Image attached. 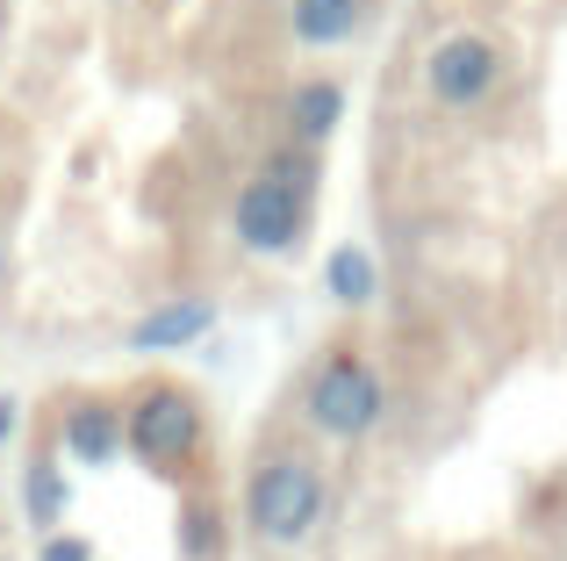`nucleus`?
<instances>
[{
  "instance_id": "obj_1",
  "label": "nucleus",
  "mask_w": 567,
  "mask_h": 561,
  "mask_svg": "<svg viewBox=\"0 0 567 561\" xmlns=\"http://www.w3.org/2000/svg\"><path fill=\"white\" fill-rule=\"evenodd\" d=\"M245 526L266 548H295L323 526V476L309 461H259L245 482Z\"/></svg>"
},
{
  "instance_id": "obj_2",
  "label": "nucleus",
  "mask_w": 567,
  "mask_h": 561,
  "mask_svg": "<svg viewBox=\"0 0 567 561\" xmlns=\"http://www.w3.org/2000/svg\"><path fill=\"white\" fill-rule=\"evenodd\" d=\"M302 410H309V425L331 432V439H367L381 425V410H388V389H381V375L360 360V353H331V360L309 375Z\"/></svg>"
},
{
  "instance_id": "obj_3",
  "label": "nucleus",
  "mask_w": 567,
  "mask_h": 561,
  "mask_svg": "<svg viewBox=\"0 0 567 561\" xmlns=\"http://www.w3.org/2000/svg\"><path fill=\"white\" fill-rule=\"evenodd\" d=\"M230 231H237L245 253L280 259V253H295L302 231H309V195L295 181H280V173H251L230 202Z\"/></svg>"
},
{
  "instance_id": "obj_4",
  "label": "nucleus",
  "mask_w": 567,
  "mask_h": 561,
  "mask_svg": "<svg viewBox=\"0 0 567 561\" xmlns=\"http://www.w3.org/2000/svg\"><path fill=\"white\" fill-rule=\"evenodd\" d=\"M424 86H431V101H439V109L467 115V109H482V101L503 86V51L488 37H474V29L439 37L424 51Z\"/></svg>"
},
{
  "instance_id": "obj_5",
  "label": "nucleus",
  "mask_w": 567,
  "mask_h": 561,
  "mask_svg": "<svg viewBox=\"0 0 567 561\" xmlns=\"http://www.w3.org/2000/svg\"><path fill=\"white\" fill-rule=\"evenodd\" d=\"M202 439V418H194V396L173 389V381H152V389L130 404V447L144 461H181Z\"/></svg>"
},
{
  "instance_id": "obj_6",
  "label": "nucleus",
  "mask_w": 567,
  "mask_h": 561,
  "mask_svg": "<svg viewBox=\"0 0 567 561\" xmlns=\"http://www.w3.org/2000/svg\"><path fill=\"white\" fill-rule=\"evenodd\" d=\"M360 22H367V0H295V8H288L295 43H309V51H331V43H346Z\"/></svg>"
},
{
  "instance_id": "obj_7",
  "label": "nucleus",
  "mask_w": 567,
  "mask_h": 561,
  "mask_svg": "<svg viewBox=\"0 0 567 561\" xmlns=\"http://www.w3.org/2000/svg\"><path fill=\"white\" fill-rule=\"evenodd\" d=\"M65 453L80 461H115L123 453V418L109 404H72L65 410Z\"/></svg>"
},
{
  "instance_id": "obj_8",
  "label": "nucleus",
  "mask_w": 567,
  "mask_h": 561,
  "mask_svg": "<svg viewBox=\"0 0 567 561\" xmlns=\"http://www.w3.org/2000/svg\"><path fill=\"white\" fill-rule=\"evenodd\" d=\"M338 115H346V86H338V80H302V86H295L288 123H295L302 144H323L338 130Z\"/></svg>"
},
{
  "instance_id": "obj_9",
  "label": "nucleus",
  "mask_w": 567,
  "mask_h": 561,
  "mask_svg": "<svg viewBox=\"0 0 567 561\" xmlns=\"http://www.w3.org/2000/svg\"><path fill=\"white\" fill-rule=\"evenodd\" d=\"M323 288H331L338 303H374V295H381V267H374V253H367V245H338L331 267H323Z\"/></svg>"
},
{
  "instance_id": "obj_10",
  "label": "nucleus",
  "mask_w": 567,
  "mask_h": 561,
  "mask_svg": "<svg viewBox=\"0 0 567 561\" xmlns=\"http://www.w3.org/2000/svg\"><path fill=\"white\" fill-rule=\"evenodd\" d=\"M208 324H216L208 303H173V309H158V317L137 324V346H187V338H202Z\"/></svg>"
},
{
  "instance_id": "obj_11",
  "label": "nucleus",
  "mask_w": 567,
  "mask_h": 561,
  "mask_svg": "<svg viewBox=\"0 0 567 561\" xmlns=\"http://www.w3.org/2000/svg\"><path fill=\"white\" fill-rule=\"evenodd\" d=\"M29 511H37L43 526H51L58 511H65V476H58L51 461H37V468H29Z\"/></svg>"
},
{
  "instance_id": "obj_12",
  "label": "nucleus",
  "mask_w": 567,
  "mask_h": 561,
  "mask_svg": "<svg viewBox=\"0 0 567 561\" xmlns=\"http://www.w3.org/2000/svg\"><path fill=\"white\" fill-rule=\"evenodd\" d=\"M43 561H86V540H51Z\"/></svg>"
}]
</instances>
